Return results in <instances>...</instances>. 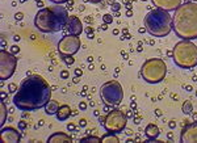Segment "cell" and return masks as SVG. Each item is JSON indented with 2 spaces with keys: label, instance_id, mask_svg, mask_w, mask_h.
I'll return each instance as SVG.
<instances>
[{
  "label": "cell",
  "instance_id": "obj_1",
  "mask_svg": "<svg viewBox=\"0 0 197 143\" xmlns=\"http://www.w3.org/2000/svg\"><path fill=\"white\" fill-rule=\"evenodd\" d=\"M51 100L50 84L41 75H28L20 83L19 89L13 96V105L23 112H34Z\"/></svg>",
  "mask_w": 197,
  "mask_h": 143
},
{
  "label": "cell",
  "instance_id": "obj_2",
  "mask_svg": "<svg viewBox=\"0 0 197 143\" xmlns=\"http://www.w3.org/2000/svg\"><path fill=\"white\" fill-rule=\"evenodd\" d=\"M172 29L177 37L192 41L197 38V3L185 1L172 16Z\"/></svg>",
  "mask_w": 197,
  "mask_h": 143
},
{
  "label": "cell",
  "instance_id": "obj_3",
  "mask_svg": "<svg viewBox=\"0 0 197 143\" xmlns=\"http://www.w3.org/2000/svg\"><path fill=\"white\" fill-rule=\"evenodd\" d=\"M68 12L60 4L41 8L34 17V25L42 33H58L66 28Z\"/></svg>",
  "mask_w": 197,
  "mask_h": 143
},
{
  "label": "cell",
  "instance_id": "obj_4",
  "mask_svg": "<svg viewBox=\"0 0 197 143\" xmlns=\"http://www.w3.org/2000/svg\"><path fill=\"white\" fill-rule=\"evenodd\" d=\"M145 28L154 37H166L172 30V16L160 8L150 11L145 16Z\"/></svg>",
  "mask_w": 197,
  "mask_h": 143
},
{
  "label": "cell",
  "instance_id": "obj_5",
  "mask_svg": "<svg viewBox=\"0 0 197 143\" xmlns=\"http://www.w3.org/2000/svg\"><path fill=\"white\" fill-rule=\"evenodd\" d=\"M172 59L180 68H193L197 66V45L183 39L177 42L172 49Z\"/></svg>",
  "mask_w": 197,
  "mask_h": 143
},
{
  "label": "cell",
  "instance_id": "obj_6",
  "mask_svg": "<svg viewBox=\"0 0 197 143\" xmlns=\"http://www.w3.org/2000/svg\"><path fill=\"white\" fill-rule=\"evenodd\" d=\"M141 78L148 84H158L166 78L167 65L160 58L147 59L141 67Z\"/></svg>",
  "mask_w": 197,
  "mask_h": 143
},
{
  "label": "cell",
  "instance_id": "obj_7",
  "mask_svg": "<svg viewBox=\"0 0 197 143\" xmlns=\"http://www.w3.org/2000/svg\"><path fill=\"white\" fill-rule=\"evenodd\" d=\"M100 97L105 105H109L110 108L118 106L124 100L122 86L117 80L107 81L100 88Z\"/></svg>",
  "mask_w": 197,
  "mask_h": 143
},
{
  "label": "cell",
  "instance_id": "obj_8",
  "mask_svg": "<svg viewBox=\"0 0 197 143\" xmlns=\"http://www.w3.org/2000/svg\"><path fill=\"white\" fill-rule=\"evenodd\" d=\"M126 123H128V115L120 109H113L105 115L102 126L108 133L120 134L126 129Z\"/></svg>",
  "mask_w": 197,
  "mask_h": 143
},
{
  "label": "cell",
  "instance_id": "obj_9",
  "mask_svg": "<svg viewBox=\"0 0 197 143\" xmlns=\"http://www.w3.org/2000/svg\"><path fill=\"white\" fill-rule=\"evenodd\" d=\"M17 67V58L11 51L3 49L0 53V79L8 80L15 74V70Z\"/></svg>",
  "mask_w": 197,
  "mask_h": 143
},
{
  "label": "cell",
  "instance_id": "obj_10",
  "mask_svg": "<svg viewBox=\"0 0 197 143\" xmlns=\"http://www.w3.org/2000/svg\"><path fill=\"white\" fill-rule=\"evenodd\" d=\"M81 46V42L78 36L67 34L62 37L58 42V51L60 55H75Z\"/></svg>",
  "mask_w": 197,
  "mask_h": 143
},
{
  "label": "cell",
  "instance_id": "obj_11",
  "mask_svg": "<svg viewBox=\"0 0 197 143\" xmlns=\"http://www.w3.org/2000/svg\"><path fill=\"white\" fill-rule=\"evenodd\" d=\"M21 133L19 131V129H15L11 126H5L1 127V131H0V141L3 143H19L21 142Z\"/></svg>",
  "mask_w": 197,
  "mask_h": 143
},
{
  "label": "cell",
  "instance_id": "obj_12",
  "mask_svg": "<svg viewBox=\"0 0 197 143\" xmlns=\"http://www.w3.org/2000/svg\"><path fill=\"white\" fill-rule=\"evenodd\" d=\"M181 143H197V121L188 123L180 133Z\"/></svg>",
  "mask_w": 197,
  "mask_h": 143
},
{
  "label": "cell",
  "instance_id": "obj_13",
  "mask_svg": "<svg viewBox=\"0 0 197 143\" xmlns=\"http://www.w3.org/2000/svg\"><path fill=\"white\" fill-rule=\"evenodd\" d=\"M66 30L68 32V34H72V36H80L83 33V23L81 20L79 19L78 16H70L68 17V21H67V25H66Z\"/></svg>",
  "mask_w": 197,
  "mask_h": 143
},
{
  "label": "cell",
  "instance_id": "obj_14",
  "mask_svg": "<svg viewBox=\"0 0 197 143\" xmlns=\"http://www.w3.org/2000/svg\"><path fill=\"white\" fill-rule=\"evenodd\" d=\"M153 4L155 5L156 8H160L163 11H176L179 7H180L183 3L181 0H151Z\"/></svg>",
  "mask_w": 197,
  "mask_h": 143
},
{
  "label": "cell",
  "instance_id": "obj_15",
  "mask_svg": "<svg viewBox=\"0 0 197 143\" xmlns=\"http://www.w3.org/2000/svg\"><path fill=\"white\" fill-rule=\"evenodd\" d=\"M72 136H70L68 134L62 133V131H57L47 138V143H72Z\"/></svg>",
  "mask_w": 197,
  "mask_h": 143
},
{
  "label": "cell",
  "instance_id": "obj_16",
  "mask_svg": "<svg viewBox=\"0 0 197 143\" xmlns=\"http://www.w3.org/2000/svg\"><path fill=\"white\" fill-rule=\"evenodd\" d=\"M145 134H146V136L150 141H156V138L160 134V130L155 123H148L146 129H145Z\"/></svg>",
  "mask_w": 197,
  "mask_h": 143
},
{
  "label": "cell",
  "instance_id": "obj_17",
  "mask_svg": "<svg viewBox=\"0 0 197 143\" xmlns=\"http://www.w3.org/2000/svg\"><path fill=\"white\" fill-rule=\"evenodd\" d=\"M71 113H72V110H71V106L70 105H60L58 113L55 114L57 120L58 121H66L68 117H71Z\"/></svg>",
  "mask_w": 197,
  "mask_h": 143
},
{
  "label": "cell",
  "instance_id": "obj_18",
  "mask_svg": "<svg viewBox=\"0 0 197 143\" xmlns=\"http://www.w3.org/2000/svg\"><path fill=\"white\" fill-rule=\"evenodd\" d=\"M59 108H60V105H59L58 101H55V100H50V101L45 105V112H46V114L55 115L57 113H58Z\"/></svg>",
  "mask_w": 197,
  "mask_h": 143
},
{
  "label": "cell",
  "instance_id": "obj_19",
  "mask_svg": "<svg viewBox=\"0 0 197 143\" xmlns=\"http://www.w3.org/2000/svg\"><path fill=\"white\" fill-rule=\"evenodd\" d=\"M0 126H4L5 123V120H7V115H8V109H7V104L4 101H1V105H0Z\"/></svg>",
  "mask_w": 197,
  "mask_h": 143
},
{
  "label": "cell",
  "instance_id": "obj_20",
  "mask_svg": "<svg viewBox=\"0 0 197 143\" xmlns=\"http://www.w3.org/2000/svg\"><path fill=\"white\" fill-rule=\"evenodd\" d=\"M101 142L102 143H118V142H120V139L116 136V134L108 133V134H105V135L101 136Z\"/></svg>",
  "mask_w": 197,
  "mask_h": 143
},
{
  "label": "cell",
  "instance_id": "obj_21",
  "mask_svg": "<svg viewBox=\"0 0 197 143\" xmlns=\"http://www.w3.org/2000/svg\"><path fill=\"white\" fill-rule=\"evenodd\" d=\"M183 113L187 114V115L193 113V105H192V102H190L189 100H187V101L183 102Z\"/></svg>",
  "mask_w": 197,
  "mask_h": 143
},
{
  "label": "cell",
  "instance_id": "obj_22",
  "mask_svg": "<svg viewBox=\"0 0 197 143\" xmlns=\"http://www.w3.org/2000/svg\"><path fill=\"white\" fill-rule=\"evenodd\" d=\"M101 143V138H97V136H86V138H81L80 143Z\"/></svg>",
  "mask_w": 197,
  "mask_h": 143
},
{
  "label": "cell",
  "instance_id": "obj_23",
  "mask_svg": "<svg viewBox=\"0 0 197 143\" xmlns=\"http://www.w3.org/2000/svg\"><path fill=\"white\" fill-rule=\"evenodd\" d=\"M60 58H62V60L66 63L67 66H72L75 63V58L74 55H60Z\"/></svg>",
  "mask_w": 197,
  "mask_h": 143
},
{
  "label": "cell",
  "instance_id": "obj_24",
  "mask_svg": "<svg viewBox=\"0 0 197 143\" xmlns=\"http://www.w3.org/2000/svg\"><path fill=\"white\" fill-rule=\"evenodd\" d=\"M102 21H104V24H112L113 23V16H112L110 13H105V15H102Z\"/></svg>",
  "mask_w": 197,
  "mask_h": 143
},
{
  "label": "cell",
  "instance_id": "obj_25",
  "mask_svg": "<svg viewBox=\"0 0 197 143\" xmlns=\"http://www.w3.org/2000/svg\"><path fill=\"white\" fill-rule=\"evenodd\" d=\"M17 89H19L17 84H16V83H12V84H9V88H8V92H9V93H16V92H17Z\"/></svg>",
  "mask_w": 197,
  "mask_h": 143
},
{
  "label": "cell",
  "instance_id": "obj_26",
  "mask_svg": "<svg viewBox=\"0 0 197 143\" xmlns=\"http://www.w3.org/2000/svg\"><path fill=\"white\" fill-rule=\"evenodd\" d=\"M9 51L12 54H19L20 53V47L17 46V45H12L11 49H9Z\"/></svg>",
  "mask_w": 197,
  "mask_h": 143
},
{
  "label": "cell",
  "instance_id": "obj_27",
  "mask_svg": "<svg viewBox=\"0 0 197 143\" xmlns=\"http://www.w3.org/2000/svg\"><path fill=\"white\" fill-rule=\"evenodd\" d=\"M120 9H121V4H120V3H116V1H114V3H112V11L118 12Z\"/></svg>",
  "mask_w": 197,
  "mask_h": 143
},
{
  "label": "cell",
  "instance_id": "obj_28",
  "mask_svg": "<svg viewBox=\"0 0 197 143\" xmlns=\"http://www.w3.org/2000/svg\"><path fill=\"white\" fill-rule=\"evenodd\" d=\"M23 19H24L23 12H17V13H15V20H16V21H21Z\"/></svg>",
  "mask_w": 197,
  "mask_h": 143
},
{
  "label": "cell",
  "instance_id": "obj_29",
  "mask_svg": "<svg viewBox=\"0 0 197 143\" xmlns=\"http://www.w3.org/2000/svg\"><path fill=\"white\" fill-rule=\"evenodd\" d=\"M68 76H70V72L67 70H63V71L60 72V79H67Z\"/></svg>",
  "mask_w": 197,
  "mask_h": 143
},
{
  "label": "cell",
  "instance_id": "obj_30",
  "mask_svg": "<svg viewBox=\"0 0 197 143\" xmlns=\"http://www.w3.org/2000/svg\"><path fill=\"white\" fill-rule=\"evenodd\" d=\"M50 1L54 4H65V3H68L70 0H50Z\"/></svg>",
  "mask_w": 197,
  "mask_h": 143
},
{
  "label": "cell",
  "instance_id": "obj_31",
  "mask_svg": "<svg viewBox=\"0 0 197 143\" xmlns=\"http://www.w3.org/2000/svg\"><path fill=\"white\" fill-rule=\"evenodd\" d=\"M79 109H80V110H86V109H87V102L81 101L80 104H79Z\"/></svg>",
  "mask_w": 197,
  "mask_h": 143
},
{
  "label": "cell",
  "instance_id": "obj_32",
  "mask_svg": "<svg viewBox=\"0 0 197 143\" xmlns=\"http://www.w3.org/2000/svg\"><path fill=\"white\" fill-rule=\"evenodd\" d=\"M19 129H20V130L26 129V122H24V121H20V122H19Z\"/></svg>",
  "mask_w": 197,
  "mask_h": 143
},
{
  "label": "cell",
  "instance_id": "obj_33",
  "mask_svg": "<svg viewBox=\"0 0 197 143\" xmlns=\"http://www.w3.org/2000/svg\"><path fill=\"white\" fill-rule=\"evenodd\" d=\"M74 74H75V76L80 78L81 75H83V72H81V70H80V68H76V70H75V72H74Z\"/></svg>",
  "mask_w": 197,
  "mask_h": 143
},
{
  "label": "cell",
  "instance_id": "obj_34",
  "mask_svg": "<svg viewBox=\"0 0 197 143\" xmlns=\"http://www.w3.org/2000/svg\"><path fill=\"white\" fill-rule=\"evenodd\" d=\"M79 125H80L81 127H84V126L87 125V120H86V118H81V120L79 121Z\"/></svg>",
  "mask_w": 197,
  "mask_h": 143
},
{
  "label": "cell",
  "instance_id": "obj_35",
  "mask_svg": "<svg viewBox=\"0 0 197 143\" xmlns=\"http://www.w3.org/2000/svg\"><path fill=\"white\" fill-rule=\"evenodd\" d=\"M168 126H169V129H175V127H176V122H175V121H169Z\"/></svg>",
  "mask_w": 197,
  "mask_h": 143
},
{
  "label": "cell",
  "instance_id": "obj_36",
  "mask_svg": "<svg viewBox=\"0 0 197 143\" xmlns=\"http://www.w3.org/2000/svg\"><path fill=\"white\" fill-rule=\"evenodd\" d=\"M93 32H95V30H93V28H91V26H88V28L86 29V33H87V34H93Z\"/></svg>",
  "mask_w": 197,
  "mask_h": 143
},
{
  "label": "cell",
  "instance_id": "obj_37",
  "mask_svg": "<svg viewBox=\"0 0 197 143\" xmlns=\"http://www.w3.org/2000/svg\"><path fill=\"white\" fill-rule=\"evenodd\" d=\"M67 129L68 130H75V125L74 123H68L67 125Z\"/></svg>",
  "mask_w": 197,
  "mask_h": 143
},
{
  "label": "cell",
  "instance_id": "obj_38",
  "mask_svg": "<svg viewBox=\"0 0 197 143\" xmlns=\"http://www.w3.org/2000/svg\"><path fill=\"white\" fill-rule=\"evenodd\" d=\"M87 1L93 3V4H97V3H101V1H104V0H87Z\"/></svg>",
  "mask_w": 197,
  "mask_h": 143
},
{
  "label": "cell",
  "instance_id": "obj_39",
  "mask_svg": "<svg viewBox=\"0 0 197 143\" xmlns=\"http://www.w3.org/2000/svg\"><path fill=\"white\" fill-rule=\"evenodd\" d=\"M86 21H87L88 24H91V23H93V19H92L91 16H87V17H86Z\"/></svg>",
  "mask_w": 197,
  "mask_h": 143
},
{
  "label": "cell",
  "instance_id": "obj_40",
  "mask_svg": "<svg viewBox=\"0 0 197 143\" xmlns=\"http://www.w3.org/2000/svg\"><path fill=\"white\" fill-rule=\"evenodd\" d=\"M126 16H128V17H132V16H133V11L129 9L128 12H126Z\"/></svg>",
  "mask_w": 197,
  "mask_h": 143
},
{
  "label": "cell",
  "instance_id": "obj_41",
  "mask_svg": "<svg viewBox=\"0 0 197 143\" xmlns=\"http://www.w3.org/2000/svg\"><path fill=\"white\" fill-rule=\"evenodd\" d=\"M155 114H158V117H160V115H162V110H160V109H156Z\"/></svg>",
  "mask_w": 197,
  "mask_h": 143
},
{
  "label": "cell",
  "instance_id": "obj_42",
  "mask_svg": "<svg viewBox=\"0 0 197 143\" xmlns=\"http://www.w3.org/2000/svg\"><path fill=\"white\" fill-rule=\"evenodd\" d=\"M138 32L141 33V34H143V33H145V32H147V30H146V28H141V29L138 30Z\"/></svg>",
  "mask_w": 197,
  "mask_h": 143
},
{
  "label": "cell",
  "instance_id": "obj_43",
  "mask_svg": "<svg viewBox=\"0 0 197 143\" xmlns=\"http://www.w3.org/2000/svg\"><path fill=\"white\" fill-rule=\"evenodd\" d=\"M184 89H187V91H192V87H190V86H185V87H184Z\"/></svg>",
  "mask_w": 197,
  "mask_h": 143
},
{
  "label": "cell",
  "instance_id": "obj_44",
  "mask_svg": "<svg viewBox=\"0 0 197 143\" xmlns=\"http://www.w3.org/2000/svg\"><path fill=\"white\" fill-rule=\"evenodd\" d=\"M72 81H74V83H79V78H78V76L74 78V80H72Z\"/></svg>",
  "mask_w": 197,
  "mask_h": 143
},
{
  "label": "cell",
  "instance_id": "obj_45",
  "mask_svg": "<svg viewBox=\"0 0 197 143\" xmlns=\"http://www.w3.org/2000/svg\"><path fill=\"white\" fill-rule=\"evenodd\" d=\"M126 115H128V117H133V113H132V112H128V113H126Z\"/></svg>",
  "mask_w": 197,
  "mask_h": 143
},
{
  "label": "cell",
  "instance_id": "obj_46",
  "mask_svg": "<svg viewBox=\"0 0 197 143\" xmlns=\"http://www.w3.org/2000/svg\"><path fill=\"white\" fill-rule=\"evenodd\" d=\"M107 25H108V24H104V25L101 26V29H102V30H105V29H107Z\"/></svg>",
  "mask_w": 197,
  "mask_h": 143
},
{
  "label": "cell",
  "instance_id": "obj_47",
  "mask_svg": "<svg viewBox=\"0 0 197 143\" xmlns=\"http://www.w3.org/2000/svg\"><path fill=\"white\" fill-rule=\"evenodd\" d=\"M118 33H120V32H118V29H114L113 30V34H118Z\"/></svg>",
  "mask_w": 197,
  "mask_h": 143
},
{
  "label": "cell",
  "instance_id": "obj_48",
  "mask_svg": "<svg viewBox=\"0 0 197 143\" xmlns=\"http://www.w3.org/2000/svg\"><path fill=\"white\" fill-rule=\"evenodd\" d=\"M20 1H23V3H24V1H28V0H20Z\"/></svg>",
  "mask_w": 197,
  "mask_h": 143
},
{
  "label": "cell",
  "instance_id": "obj_49",
  "mask_svg": "<svg viewBox=\"0 0 197 143\" xmlns=\"http://www.w3.org/2000/svg\"><path fill=\"white\" fill-rule=\"evenodd\" d=\"M114 1H116V0H112V3H114Z\"/></svg>",
  "mask_w": 197,
  "mask_h": 143
},
{
  "label": "cell",
  "instance_id": "obj_50",
  "mask_svg": "<svg viewBox=\"0 0 197 143\" xmlns=\"http://www.w3.org/2000/svg\"><path fill=\"white\" fill-rule=\"evenodd\" d=\"M196 96H197V91H196Z\"/></svg>",
  "mask_w": 197,
  "mask_h": 143
},
{
  "label": "cell",
  "instance_id": "obj_51",
  "mask_svg": "<svg viewBox=\"0 0 197 143\" xmlns=\"http://www.w3.org/2000/svg\"><path fill=\"white\" fill-rule=\"evenodd\" d=\"M142 1H146V0H142Z\"/></svg>",
  "mask_w": 197,
  "mask_h": 143
}]
</instances>
